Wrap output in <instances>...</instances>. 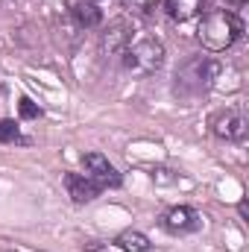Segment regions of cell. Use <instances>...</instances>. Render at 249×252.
Wrapping results in <instances>:
<instances>
[{"mask_svg":"<svg viewBox=\"0 0 249 252\" xmlns=\"http://www.w3.org/2000/svg\"><path fill=\"white\" fill-rule=\"evenodd\" d=\"M164 56H167L164 44L156 35H144V38L132 41L124 50V64H126V70L135 73V76H150V73L161 70Z\"/></svg>","mask_w":249,"mask_h":252,"instance_id":"obj_3","label":"cell"},{"mask_svg":"<svg viewBox=\"0 0 249 252\" xmlns=\"http://www.w3.org/2000/svg\"><path fill=\"white\" fill-rule=\"evenodd\" d=\"M211 129H214V135H217L220 141L238 144V141L247 138L249 124H247V118H244L238 109H226V112H220V115L211 121Z\"/></svg>","mask_w":249,"mask_h":252,"instance_id":"obj_4","label":"cell"},{"mask_svg":"<svg viewBox=\"0 0 249 252\" xmlns=\"http://www.w3.org/2000/svg\"><path fill=\"white\" fill-rule=\"evenodd\" d=\"M12 141H21L18 124L9 118H0V144H12Z\"/></svg>","mask_w":249,"mask_h":252,"instance_id":"obj_12","label":"cell"},{"mask_svg":"<svg viewBox=\"0 0 249 252\" xmlns=\"http://www.w3.org/2000/svg\"><path fill=\"white\" fill-rule=\"evenodd\" d=\"M129 41H132V27L124 18L112 21L106 27V32H103V38H100V44H103L106 53H124L126 47H129Z\"/></svg>","mask_w":249,"mask_h":252,"instance_id":"obj_7","label":"cell"},{"mask_svg":"<svg viewBox=\"0 0 249 252\" xmlns=\"http://www.w3.org/2000/svg\"><path fill=\"white\" fill-rule=\"evenodd\" d=\"M70 15H73L76 24L85 27V30H94V27L103 24V12H100V6H97L94 0H73V3H70Z\"/></svg>","mask_w":249,"mask_h":252,"instance_id":"obj_9","label":"cell"},{"mask_svg":"<svg viewBox=\"0 0 249 252\" xmlns=\"http://www.w3.org/2000/svg\"><path fill=\"white\" fill-rule=\"evenodd\" d=\"M199 214L190 208V205H173L164 217H161V226L170 232V235H190L199 229Z\"/></svg>","mask_w":249,"mask_h":252,"instance_id":"obj_6","label":"cell"},{"mask_svg":"<svg viewBox=\"0 0 249 252\" xmlns=\"http://www.w3.org/2000/svg\"><path fill=\"white\" fill-rule=\"evenodd\" d=\"M229 3H235V6H241V3H247V0H229Z\"/></svg>","mask_w":249,"mask_h":252,"instance_id":"obj_18","label":"cell"},{"mask_svg":"<svg viewBox=\"0 0 249 252\" xmlns=\"http://www.w3.org/2000/svg\"><path fill=\"white\" fill-rule=\"evenodd\" d=\"M64 188H67V193H70L73 202H91V199H97L100 190H103L88 173H67V176H64Z\"/></svg>","mask_w":249,"mask_h":252,"instance_id":"obj_8","label":"cell"},{"mask_svg":"<svg viewBox=\"0 0 249 252\" xmlns=\"http://www.w3.org/2000/svg\"><path fill=\"white\" fill-rule=\"evenodd\" d=\"M220 73H223L220 62H214L208 56H193V59L182 62V67L176 70V94L179 97H199L220 79Z\"/></svg>","mask_w":249,"mask_h":252,"instance_id":"obj_2","label":"cell"},{"mask_svg":"<svg viewBox=\"0 0 249 252\" xmlns=\"http://www.w3.org/2000/svg\"><path fill=\"white\" fill-rule=\"evenodd\" d=\"M18 109H21V118H24V121H38V118H41V109H38L30 97H21Z\"/></svg>","mask_w":249,"mask_h":252,"instance_id":"obj_13","label":"cell"},{"mask_svg":"<svg viewBox=\"0 0 249 252\" xmlns=\"http://www.w3.org/2000/svg\"><path fill=\"white\" fill-rule=\"evenodd\" d=\"M82 164H85V173L100 185V188H118L121 185V173L115 170V164L100 156V153H85L82 156Z\"/></svg>","mask_w":249,"mask_h":252,"instance_id":"obj_5","label":"cell"},{"mask_svg":"<svg viewBox=\"0 0 249 252\" xmlns=\"http://www.w3.org/2000/svg\"><path fill=\"white\" fill-rule=\"evenodd\" d=\"M202 9H205V0H167V15L179 24L199 18Z\"/></svg>","mask_w":249,"mask_h":252,"instance_id":"obj_10","label":"cell"},{"mask_svg":"<svg viewBox=\"0 0 249 252\" xmlns=\"http://www.w3.org/2000/svg\"><path fill=\"white\" fill-rule=\"evenodd\" d=\"M238 214H241L244 220H249V208H247V202H244V199H241V205H238Z\"/></svg>","mask_w":249,"mask_h":252,"instance_id":"obj_17","label":"cell"},{"mask_svg":"<svg viewBox=\"0 0 249 252\" xmlns=\"http://www.w3.org/2000/svg\"><path fill=\"white\" fill-rule=\"evenodd\" d=\"M158 3H161V0H126V6H129L132 12H141V15H150Z\"/></svg>","mask_w":249,"mask_h":252,"instance_id":"obj_15","label":"cell"},{"mask_svg":"<svg viewBox=\"0 0 249 252\" xmlns=\"http://www.w3.org/2000/svg\"><path fill=\"white\" fill-rule=\"evenodd\" d=\"M115 244H118V250H124V252H147L150 250V238L144 232H135V229L121 232Z\"/></svg>","mask_w":249,"mask_h":252,"instance_id":"obj_11","label":"cell"},{"mask_svg":"<svg viewBox=\"0 0 249 252\" xmlns=\"http://www.w3.org/2000/svg\"><path fill=\"white\" fill-rule=\"evenodd\" d=\"M82 252H112V250L103 247V244H97V241H88V244H82Z\"/></svg>","mask_w":249,"mask_h":252,"instance_id":"obj_16","label":"cell"},{"mask_svg":"<svg viewBox=\"0 0 249 252\" xmlns=\"http://www.w3.org/2000/svg\"><path fill=\"white\" fill-rule=\"evenodd\" d=\"M244 35V21L229 12V9H214L208 12L202 21H199V30H196V38L199 44L208 50V53H223L229 50L238 38Z\"/></svg>","mask_w":249,"mask_h":252,"instance_id":"obj_1","label":"cell"},{"mask_svg":"<svg viewBox=\"0 0 249 252\" xmlns=\"http://www.w3.org/2000/svg\"><path fill=\"white\" fill-rule=\"evenodd\" d=\"M153 182H156V185H173V182H179V176H176L170 167H156V170H153Z\"/></svg>","mask_w":249,"mask_h":252,"instance_id":"obj_14","label":"cell"}]
</instances>
